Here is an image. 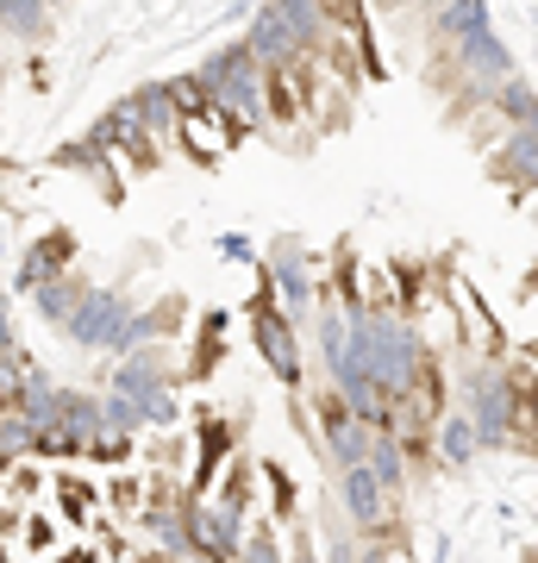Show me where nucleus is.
I'll use <instances>...</instances> for the list:
<instances>
[{
  "label": "nucleus",
  "mask_w": 538,
  "mask_h": 563,
  "mask_svg": "<svg viewBox=\"0 0 538 563\" xmlns=\"http://www.w3.org/2000/svg\"><path fill=\"white\" fill-rule=\"evenodd\" d=\"M25 539H32V544H39V551H44V544L57 539V532H51V520H25Z\"/></svg>",
  "instance_id": "4468645a"
},
{
  "label": "nucleus",
  "mask_w": 538,
  "mask_h": 563,
  "mask_svg": "<svg viewBox=\"0 0 538 563\" xmlns=\"http://www.w3.org/2000/svg\"><path fill=\"white\" fill-rule=\"evenodd\" d=\"M44 13L39 7H7V32H13V38H44Z\"/></svg>",
  "instance_id": "ddd939ff"
},
{
  "label": "nucleus",
  "mask_w": 538,
  "mask_h": 563,
  "mask_svg": "<svg viewBox=\"0 0 538 563\" xmlns=\"http://www.w3.org/2000/svg\"><path fill=\"white\" fill-rule=\"evenodd\" d=\"M476 451H482V432H476V420L451 407V413H444V426H439V457H444V463H470Z\"/></svg>",
  "instance_id": "6e6552de"
},
{
  "label": "nucleus",
  "mask_w": 538,
  "mask_h": 563,
  "mask_svg": "<svg viewBox=\"0 0 538 563\" xmlns=\"http://www.w3.org/2000/svg\"><path fill=\"white\" fill-rule=\"evenodd\" d=\"M507 157H514V176L526 188H538V120L514 125V144H507Z\"/></svg>",
  "instance_id": "9d476101"
},
{
  "label": "nucleus",
  "mask_w": 538,
  "mask_h": 563,
  "mask_svg": "<svg viewBox=\"0 0 538 563\" xmlns=\"http://www.w3.org/2000/svg\"><path fill=\"white\" fill-rule=\"evenodd\" d=\"M176 144L195 163H226V157H232V144H239V125L226 120V113H188Z\"/></svg>",
  "instance_id": "423d86ee"
},
{
  "label": "nucleus",
  "mask_w": 538,
  "mask_h": 563,
  "mask_svg": "<svg viewBox=\"0 0 538 563\" xmlns=\"http://www.w3.org/2000/svg\"><path fill=\"white\" fill-rule=\"evenodd\" d=\"M132 301L125 295H113V288H88V301H81V313H76V325H69V339L76 344H88V351H120L125 344V332H132Z\"/></svg>",
  "instance_id": "7ed1b4c3"
},
{
  "label": "nucleus",
  "mask_w": 538,
  "mask_h": 563,
  "mask_svg": "<svg viewBox=\"0 0 538 563\" xmlns=\"http://www.w3.org/2000/svg\"><path fill=\"white\" fill-rule=\"evenodd\" d=\"M407 463H414V457L400 451V439H395V432H382L376 451H370V470H376V483L388 488L395 501H400V488H407Z\"/></svg>",
  "instance_id": "1a4fd4ad"
},
{
  "label": "nucleus",
  "mask_w": 538,
  "mask_h": 563,
  "mask_svg": "<svg viewBox=\"0 0 538 563\" xmlns=\"http://www.w3.org/2000/svg\"><path fill=\"white\" fill-rule=\"evenodd\" d=\"M125 107L139 113V125L151 132V144H176V139H182V107H176V95H169V81H151V88H139Z\"/></svg>",
  "instance_id": "0eeeda50"
},
{
  "label": "nucleus",
  "mask_w": 538,
  "mask_h": 563,
  "mask_svg": "<svg viewBox=\"0 0 538 563\" xmlns=\"http://www.w3.org/2000/svg\"><path fill=\"white\" fill-rule=\"evenodd\" d=\"M220 251H226L232 263H244V257H251V244H244V239H220Z\"/></svg>",
  "instance_id": "dca6fc26"
},
{
  "label": "nucleus",
  "mask_w": 538,
  "mask_h": 563,
  "mask_svg": "<svg viewBox=\"0 0 538 563\" xmlns=\"http://www.w3.org/2000/svg\"><path fill=\"white\" fill-rule=\"evenodd\" d=\"M339 495H344V526H351V532L382 539V532L395 526V495L376 483V470H370V463H363V470H344Z\"/></svg>",
  "instance_id": "f03ea898"
},
{
  "label": "nucleus",
  "mask_w": 538,
  "mask_h": 563,
  "mask_svg": "<svg viewBox=\"0 0 538 563\" xmlns=\"http://www.w3.org/2000/svg\"><path fill=\"white\" fill-rule=\"evenodd\" d=\"M95 501H100V495H95L88 483H76V476H57V514H63L69 526H76V520H95Z\"/></svg>",
  "instance_id": "9b49d317"
},
{
  "label": "nucleus",
  "mask_w": 538,
  "mask_h": 563,
  "mask_svg": "<svg viewBox=\"0 0 538 563\" xmlns=\"http://www.w3.org/2000/svg\"><path fill=\"white\" fill-rule=\"evenodd\" d=\"M57 563H100V558L88 551V544H69V551H57Z\"/></svg>",
  "instance_id": "2eb2a0df"
},
{
  "label": "nucleus",
  "mask_w": 538,
  "mask_h": 563,
  "mask_svg": "<svg viewBox=\"0 0 538 563\" xmlns=\"http://www.w3.org/2000/svg\"><path fill=\"white\" fill-rule=\"evenodd\" d=\"M239 563H288V558H282V539H276V532H270V526H257V532H251V544L239 551Z\"/></svg>",
  "instance_id": "f8f14e48"
},
{
  "label": "nucleus",
  "mask_w": 538,
  "mask_h": 563,
  "mask_svg": "<svg viewBox=\"0 0 538 563\" xmlns=\"http://www.w3.org/2000/svg\"><path fill=\"white\" fill-rule=\"evenodd\" d=\"M444 295H451V332H458L463 357H501V325L495 313L482 307V295L463 276H444Z\"/></svg>",
  "instance_id": "20e7f679"
},
{
  "label": "nucleus",
  "mask_w": 538,
  "mask_h": 563,
  "mask_svg": "<svg viewBox=\"0 0 538 563\" xmlns=\"http://www.w3.org/2000/svg\"><path fill=\"white\" fill-rule=\"evenodd\" d=\"M200 81L213 88V107H220L239 132H251V125L270 120V69L251 57V44H226V51H213V57L200 63Z\"/></svg>",
  "instance_id": "f257e3e1"
},
{
  "label": "nucleus",
  "mask_w": 538,
  "mask_h": 563,
  "mask_svg": "<svg viewBox=\"0 0 538 563\" xmlns=\"http://www.w3.org/2000/svg\"><path fill=\"white\" fill-rule=\"evenodd\" d=\"M251 339H257V357L276 369V383H300V325L282 313V307H257V320H251Z\"/></svg>",
  "instance_id": "39448f33"
},
{
  "label": "nucleus",
  "mask_w": 538,
  "mask_h": 563,
  "mask_svg": "<svg viewBox=\"0 0 538 563\" xmlns=\"http://www.w3.org/2000/svg\"><path fill=\"white\" fill-rule=\"evenodd\" d=\"M188 563H220V558H188Z\"/></svg>",
  "instance_id": "f3484780"
}]
</instances>
